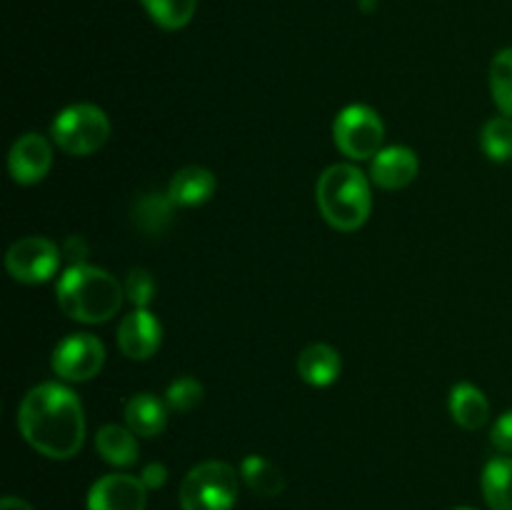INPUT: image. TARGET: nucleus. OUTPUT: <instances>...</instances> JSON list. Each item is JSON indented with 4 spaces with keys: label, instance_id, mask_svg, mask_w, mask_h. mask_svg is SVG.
<instances>
[{
    "label": "nucleus",
    "instance_id": "11",
    "mask_svg": "<svg viewBox=\"0 0 512 510\" xmlns=\"http://www.w3.org/2000/svg\"><path fill=\"white\" fill-rule=\"evenodd\" d=\"M163 343V325L148 308H135L118 325V348L130 360H148Z\"/></svg>",
    "mask_w": 512,
    "mask_h": 510
},
{
    "label": "nucleus",
    "instance_id": "13",
    "mask_svg": "<svg viewBox=\"0 0 512 510\" xmlns=\"http://www.w3.org/2000/svg\"><path fill=\"white\" fill-rule=\"evenodd\" d=\"M218 180L203 165H188L173 175L168 185V198L180 208H195L213 198Z\"/></svg>",
    "mask_w": 512,
    "mask_h": 510
},
{
    "label": "nucleus",
    "instance_id": "16",
    "mask_svg": "<svg viewBox=\"0 0 512 510\" xmlns=\"http://www.w3.org/2000/svg\"><path fill=\"white\" fill-rule=\"evenodd\" d=\"M95 450H98L105 463L115 465V468H130L140 458L138 435L128 425H103L95 433Z\"/></svg>",
    "mask_w": 512,
    "mask_h": 510
},
{
    "label": "nucleus",
    "instance_id": "6",
    "mask_svg": "<svg viewBox=\"0 0 512 510\" xmlns=\"http://www.w3.org/2000/svg\"><path fill=\"white\" fill-rule=\"evenodd\" d=\"M333 140L350 160H373L383 150L385 125L370 105L353 103L335 118Z\"/></svg>",
    "mask_w": 512,
    "mask_h": 510
},
{
    "label": "nucleus",
    "instance_id": "27",
    "mask_svg": "<svg viewBox=\"0 0 512 510\" xmlns=\"http://www.w3.org/2000/svg\"><path fill=\"white\" fill-rule=\"evenodd\" d=\"M140 480H143L148 490H160L168 483V468L163 463H148L143 468V473H140Z\"/></svg>",
    "mask_w": 512,
    "mask_h": 510
},
{
    "label": "nucleus",
    "instance_id": "30",
    "mask_svg": "<svg viewBox=\"0 0 512 510\" xmlns=\"http://www.w3.org/2000/svg\"><path fill=\"white\" fill-rule=\"evenodd\" d=\"M358 5L363 10H373L375 8V0H358Z\"/></svg>",
    "mask_w": 512,
    "mask_h": 510
},
{
    "label": "nucleus",
    "instance_id": "10",
    "mask_svg": "<svg viewBox=\"0 0 512 510\" xmlns=\"http://www.w3.org/2000/svg\"><path fill=\"white\" fill-rule=\"evenodd\" d=\"M53 168V148L40 133H25L8 153V173L18 185H35Z\"/></svg>",
    "mask_w": 512,
    "mask_h": 510
},
{
    "label": "nucleus",
    "instance_id": "8",
    "mask_svg": "<svg viewBox=\"0 0 512 510\" xmlns=\"http://www.w3.org/2000/svg\"><path fill=\"white\" fill-rule=\"evenodd\" d=\"M53 373L68 383H88L103 370L105 345L93 333H73L60 340L53 350Z\"/></svg>",
    "mask_w": 512,
    "mask_h": 510
},
{
    "label": "nucleus",
    "instance_id": "24",
    "mask_svg": "<svg viewBox=\"0 0 512 510\" xmlns=\"http://www.w3.org/2000/svg\"><path fill=\"white\" fill-rule=\"evenodd\" d=\"M203 385L200 380L190 378V375H183V378L173 380L165 390V403H168L170 410L175 413H190L193 408H198L203 403Z\"/></svg>",
    "mask_w": 512,
    "mask_h": 510
},
{
    "label": "nucleus",
    "instance_id": "26",
    "mask_svg": "<svg viewBox=\"0 0 512 510\" xmlns=\"http://www.w3.org/2000/svg\"><path fill=\"white\" fill-rule=\"evenodd\" d=\"M490 440H493L500 453L512 455V408L495 420L493 430H490Z\"/></svg>",
    "mask_w": 512,
    "mask_h": 510
},
{
    "label": "nucleus",
    "instance_id": "17",
    "mask_svg": "<svg viewBox=\"0 0 512 510\" xmlns=\"http://www.w3.org/2000/svg\"><path fill=\"white\" fill-rule=\"evenodd\" d=\"M450 415L465 430H480L490 420V403L473 383H458L450 390Z\"/></svg>",
    "mask_w": 512,
    "mask_h": 510
},
{
    "label": "nucleus",
    "instance_id": "15",
    "mask_svg": "<svg viewBox=\"0 0 512 510\" xmlns=\"http://www.w3.org/2000/svg\"><path fill=\"white\" fill-rule=\"evenodd\" d=\"M168 403L155 393H135L125 403V425L140 438H155L168 425Z\"/></svg>",
    "mask_w": 512,
    "mask_h": 510
},
{
    "label": "nucleus",
    "instance_id": "29",
    "mask_svg": "<svg viewBox=\"0 0 512 510\" xmlns=\"http://www.w3.org/2000/svg\"><path fill=\"white\" fill-rule=\"evenodd\" d=\"M0 510H35V508L28 503V500L15 498V495H5V498L0 500Z\"/></svg>",
    "mask_w": 512,
    "mask_h": 510
},
{
    "label": "nucleus",
    "instance_id": "14",
    "mask_svg": "<svg viewBox=\"0 0 512 510\" xmlns=\"http://www.w3.org/2000/svg\"><path fill=\"white\" fill-rule=\"evenodd\" d=\"M343 360L328 343H310L298 355V375L313 388H328L338 380Z\"/></svg>",
    "mask_w": 512,
    "mask_h": 510
},
{
    "label": "nucleus",
    "instance_id": "12",
    "mask_svg": "<svg viewBox=\"0 0 512 510\" xmlns=\"http://www.w3.org/2000/svg\"><path fill=\"white\" fill-rule=\"evenodd\" d=\"M420 160L408 145H390L370 160V180L383 190L408 188L418 178Z\"/></svg>",
    "mask_w": 512,
    "mask_h": 510
},
{
    "label": "nucleus",
    "instance_id": "2",
    "mask_svg": "<svg viewBox=\"0 0 512 510\" xmlns=\"http://www.w3.org/2000/svg\"><path fill=\"white\" fill-rule=\"evenodd\" d=\"M58 305L68 318L78 323L98 325L108 323L110 318L120 313L125 300V285L108 270L95 268V265H70L60 275L55 285Z\"/></svg>",
    "mask_w": 512,
    "mask_h": 510
},
{
    "label": "nucleus",
    "instance_id": "18",
    "mask_svg": "<svg viewBox=\"0 0 512 510\" xmlns=\"http://www.w3.org/2000/svg\"><path fill=\"white\" fill-rule=\"evenodd\" d=\"M485 503L490 510H512V458L510 455H498L488 460L480 478Z\"/></svg>",
    "mask_w": 512,
    "mask_h": 510
},
{
    "label": "nucleus",
    "instance_id": "22",
    "mask_svg": "<svg viewBox=\"0 0 512 510\" xmlns=\"http://www.w3.org/2000/svg\"><path fill=\"white\" fill-rule=\"evenodd\" d=\"M155 25L165 30H180L193 20L198 0H140Z\"/></svg>",
    "mask_w": 512,
    "mask_h": 510
},
{
    "label": "nucleus",
    "instance_id": "23",
    "mask_svg": "<svg viewBox=\"0 0 512 510\" xmlns=\"http://www.w3.org/2000/svg\"><path fill=\"white\" fill-rule=\"evenodd\" d=\"M490 93L500 113L512 118V48L500 50L490 63Z\"/></svg>",
    "mask_w": 512,
    "mask_h": 510
},
{
    "label": "nucleus",
    "instance_id": "31",
    "mask_svg": "<svg viewBox=\"0 0 512 510\" xmlns=\"http://www.w3.org/2000/svg\"><path fill=\"white\" fill-rule=\"evenodd\" d=\"M455 510H475V508H455Z\"/></svg>",
    "mask_w": 512,
    "mask_h": 510
},
{
    "label": "nucleus",
    "instance_id": "20",
    "mask_svg": "<svg viewBox=\"0 0 512 510\" xmlns=\"http://www.w3.org/2000/svg\"><path fill=\"white\" fill-rule=\"evenodd\" d=\"M175 208H178V205L168 198V193L165 195L145 193L143 198L135 200L133 205L135 228H140L143 233H150V235L163 233V230L170 225V220H173Z\"/></svg>",
    "mask_w": 512,
    "mask_h": 510
},
{
    "label": "nucleus",
    "instance_id": "1",
    "mask_svg": "<svg viewBox=\"0 0 512 510\" xmlns=\"http://www.w3.org/2000/svg\"><path fill=\"white\" fill-rule=\"evenodd\" d=\"M18 428L35 453L50 460H68L85 443L83 403L63 383H40L20 403Z\"/></svg>",
    "mask_w": 512,
    "mask_h": 510
},
{
    "label": "nucleus",
    "instance_id": "4",
    "mask_svg": "<svg viewBox=\"0 0 512 510\" xmlns=\"http://www.w3.org/2000/svg\"><path fill=\"white\" fill-rule=\"evenodd\" d=\"M238 490L240 480L233 465L205 460L185 475L178 500L183 510H233Z\"/></svg>",
    "mask_w": 512,
    "mask_h": 510
},
{
    "label": "nucleus",
    "instance_id": "25",
    "mask_svg": "<svg viewBox=\"0 0 512 510\" xmlns=\"http://www.w3.org/2000/svg\"><path fill=\"white\" fill-rule=\"evenodd\" d=\"M155 295V278L150 270L133 268L125 278V298L135 305V308H148L153 303Z\"/></svg>",
    "mask_w": 512,
    "mask_h": 510
},
{
    "label": "nucleus",
    "instance_id": "3",
    "mask_svg": "<svg viewBox=\"0 0 512 510\" xmlns=\"http://www.w3.org/2000/svg\"><path fill=\"white\" fill-rule=\"evenodd\" d=\"M315 200H318L320 215L343 233L363 228L373 210L368 178L363 170L350 163H335L323 170L315 185Z\"/></svg>",
    "mask_w": 512,
    "mask_h": 510
},
{
    "label": "nucleus",
    "instance_id": "9",
    "mask_svg": "<svg viewBox=\"0 0 512 510\" xmlns=\"http://www.w3.org/2000/svg\"><path fill=\"white\" fill-rule=\"evenodd\" d=\"M148 488L128 473H110L95 480L88 493V510H145Z\"/></svg>",
    "mask_w": 512,
    "mask_h": 510
},
{
    "label": "nucleus",
    "instance_id": "21",
    "mask_svg": "<svg viewBox=\"0 0 512 510\" xmlns=\"http://www.w3.org/2000/svg\"><path fill=\"white\" fill-rule=\"evenodd\" d=\"M480 145L493 163H508L512 160V118L510 115H495L480 130Z\"/></svg>",
    "mask_w": 512,
    "mask_h": 510
},
{
    "label": "nucleus",
    "instance_id": "19",
    "mask_svg": "<svg viewBox=\"0 0 512 510\" xmlns=\"http://www.w3.org/2000/svg\"><path fill=\"white\" fill-rule=\"evenodd\" d=\"M240 478L255 495H263V498H275L285 488L283 470L263 455H248L240 463Z\"/></svg>",
    "mask_w": 512,
    "mask_h": 510
},
{
    "label": "nucleus",
    "instance_id": "7",
    "mask_svg": "<svg viewBox=\"0 0 512 510\" xmlns=\"http://www.w3.org/2000/svg\"><path fill=\"white\" fill-rule=\"evenodd\" d=\"M63 248L43 235H28L15 240L5 253V268L18 283L38 285L53 278L60 268Z\"/></svg>",
    "mask_w": 512,
    "mask_h": 510
},
{
    "label": "nucleus",
    "instance_id": "28",
    "mask_svg": "<svg viewBox=\"0 0 512 510\" xmlns=\"http://www.w3.org/2000/svg\"><path fill=\"white\" fill-rule=\"evenodd\" d=\"M63 255L70 260V265H83L85 255H88V243L80 235H70L63 243Z\"/></svg>",
    "mask_w": 512,
    "mask_h": 510
},
{
    "label": "nucleus",
    "instance_id": "5",
    "mask_svg": "<svg viewBox=\"0 0 512 510\" xmlns=\"http://www.w3.org/2000/svg\"><path fill=\"white\" fill-rule=\"evenodd\" d=\"M50 135L63 153L83 158L103 148L105 140L110 138V120L98 105L75 103L55 115Z\"/></svg>",
    "mask_w": 512,
    "mask_h": 510
}]
</instances>
